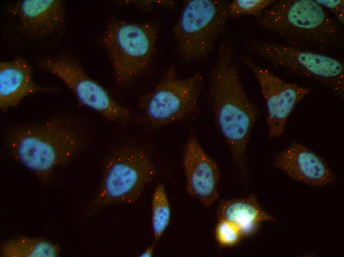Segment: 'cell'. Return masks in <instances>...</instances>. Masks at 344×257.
I'll list each match as a JSON object with an SVG mask.
<instances>
[{"label":"cell","mask_w":344,"mask_h":257,"mask_svg":"<svg viewBox=\"0 0 344 257\" xmlns=\"http://www.w3.org/2000/svg\"><path fill=\"white\" fill-rule=\"evenodd\" d=\"M231 43L223 41L209 78V93L218 129L236 165L245 169L246 150L257 108L242 86Z\"/></svg>","instance_id":"6da1fadb"},{"label":"cell","mask_w":344,"mask_h":257,"mask_svg":"<svg viewBox=\"0 0 344 257\" xmlns=\"http://www.w3.org/2000/svg\"><path fill=\"white\" fill-rule=\"evenodd\" d=\"M84 138L70 119L57 117L11 129L6 144L12 157L43 183L80 151Z\"/></svg>","instance_id":"7a4b0ae2"},{"label":"cell","mask_w":344,"mask_h":257,"mask_svg":"<svg viewBox=\"0 0 344 257\" xmlns=\"http://www.w3.org/2000/svg\"><path fill=\"white\" fill-rule=\"evenodd\" d=\"M258 22L286 44L303 48L326 47L338 38L337 23L316 0H279L264 10Z\"/></svg>","instance_id":"3957f363"},{"label":"cell","mask_w":344,"mask_h":257,"mask_svg":"<svg viewBox=\"0 0 344 257\" xmlns=\"http://www.w3.org/2000/svg\"><path fill=\"white\" fill-rule=\"evenodd\" d=\"M153 22L135 23L112 19L101 39L116 80L125 84L144 74L153 57L159 32Z\"/></svg>","instance_id":"277c9868"},{"label":"cell","mask_w":344,"mask_h":257,"mask_svg":"<svg viewBox=\"0 0 344 257\" xmlns=\"http://www.w3.org/2000/svg\"><path fill=\"white\" fill-rule=\"evenodd\" d=\"M228 3L219 0H188L183 6L173 34L180 56L199 61L213 50L229 16Z\"/></svg>","instance_id":"5b68a950"},{"label":"cell","mask_w":344,"mask_h":257,"mask_svg":"<svg viewBox=\"0 0 344 257\" xmlns=\"http://www.w3.org/2000/svg\"><path fill=\"white\" fill-rule=\"evenodd\" d=\"M203 83L200 73L182 79L173 67H170L154 89L139 100L144 119L158 127L194 116Z\"/></svg>","instance_id":"8992f818"},{"label":"cell","mask_w":344,"mask_h":257,"mask_svg":"<svg viewBox=\"0 0 344 257\" xmlns=\"http://www.w3.org/2000/svg\"><path fill=\"white\" fill-rule=\"evenodd\" d=\"M155 172L154 165L144 150L130 146L120 149L106 162L92 206L134 202Z\"/></svg>","instance_id":"52a82bcc"},{"label":"cell","mask_w":344,"mask_h":257,"mask_svg":"<svg viewBox=\"0 0 344 257\" xmlns=\"http://www.w3.org/2000/svg\"><path fill=\"white\" fill-rule=\"evenodd\" d=\"M246 45L252 53L274 66L318 81L343 98L344 66L338 58L309 48L272 42L250 40Z\"/></svg>","instance_id":"ba28073f"},{"label":"cell","mask_w":344,"mask_h":257,"mask_svg":"<svg viewBox=\"0 0 344 257\" xmlns=\"http://www.w3.org/2000/svg\"><path fill=\"white\" fill-rule=\"evenodd\" d=\"M39 64L42 69L62 81L82 105L113 122H125L131 118L130 111L116 102L73 58L48 57L41 60Z\"/></svg>","instance_id":"9c48e42d"},{"label":"cell","mask_w":344,"mask_h":257,"mask_svg":"<svg viewBox=\"0 0 344 257\" xmlns=\"http://www.w3.org/2000/svg\"><path fill=\"white\" fill-rule=\"evenodd\" d=\"M240 58L259 84L266 106L268 136L278 137L283 133L289 116L310 89L283 80L248 55L242 54Z\"/></svg>","instance_id":"30bf717a"},{"label":"cell","mask_w":344,"mask_h":257,"mask_svg":"<svg viewBox=\"0 0 344 257\" xmlns=\"http://www.w3.org/2000/svg\"><path fill=\"white\" fill-rule=\"evenodd\" d=\"M182 165L187 192L206 207H211L219 198L220 172L217 164L194 136L190 137L185 145Z\"/></svg>","instance_id":"8fae6325"},{"label":"cell","mask_w":344,"mask_h":257,"mask_svg":"<svg viewBox=\"0 0 344 257\" xmlns=\"http://www.w3.org/2000/svg\"><path fill=\"white\" fill-rule=\"evenodd\" d=\"M273 165L293 179L313 186L329 185L336 180L329 166L321 156L297 142L278 153Z\"/></svg>","instance_id":"7c38bea8"},{"label":"cell","mask_w":344,"mask_h":257,"mask_svg":"<svg viewBox=\"0 0 344 257\" xmlns=\"http://www.w3.org/2000/svg\"><path fill=\"white\" fill-rule=\"evenodd\" d=\"M20 28L31 36L43 37L64 24L66 11L60 0H24L12 4L8 9Z\"/></svg>","instance_id":"4fadbf2b"},{"label":"cell","mask_w":344,"mask_h":257,"mask_svg":"<svg viewBox=\"0 0 344 257\" xmlns=\"http://www.w3.org/2000/svg\"><path fill=\"white\" fill-rule=\"evenodd\" d=\"M55 90L36 84L32 77L31 67L24 59L0 62V108L2 111L17 106L29 95Z\"/></svg>","instance_id":"5bb4252c"},{"label":"cell","mask_w":344,"mask_h":257,"mask_svg":"<svg viewBox=\"0 0 344 257\" xmlns=\"http://www.w3.org/2000/svg\"><path fill=\"white\" fill-rule=\"evenodd\" d=\"M217 216L218 219H226L235 224L243 237L254 235L262 222L275 220L261 207L254 194L222 201L218 207Z\"/></svg>","instance_id":"9a60e30c"},{"label":"cell","mask_w":344,"mask_h":257,"mask_svg":"<svg viewBox=\"0 0 344 257\" xmlns=\"http://www.w3.org/2000/svg\"><path fill=\"white\" fill-rule=\"evenodd\" d=\"M61 252L58 244L39 237L20 236L0 245L2 257H57Z\"/></svg>","instance_id":"2e32d148"},{"label":"cell","mask_w":344,"mask_h":257,"mask_svg":"<svg viewBox=\"0 0 344 257\" xmlns=\"http://www.w3.org/2000/svg\"><path fill=\"white\" fill-rule=\"evenodd\" d=\"M151 225L154 238L158 241L168 227L171 220V208L162 184L155 188L152 200Z\"/></svg>","instance_id":"e0dca14e"},{"label":"cell","mask_w":344,"mask_h":257,"mask_svg":"<svg viewBox=\"0 0 344 257\" xmlns=\"http://www.w3.org/2000/svg\"><path fill=\"white\" fill-rule=\"evenodd\" d=\"M277 1L275 0H234L228 4L229 16L252 15L258 18L262 12Z\"/></svg>","instance_id":"ac0fdd59"},{"label":"cell","mask_w":344,"mask_h":257,"mask_svg":"<svg viewBox=\"0 0 344 257\" xmlns=\"http://www.w3.org/2000/svg\"><path fill=\"white\" fill-rule=\"evenodd\" d=\"M215 237L218 244L223 247L236 245L243 237L238 227L226 219H218L215 228Z\"/></svg>","instance_id":"d6986e66"},{"label":"cell","mask_w":344,"mask_h":257,"mask_svg":"<svg viewBox=\"0 0 344 257\" xmlns=\"http://www.w3.org/2000/svg\"><path fill=\"white\" fill-rule=\"evenodd\" d=\"M316 1L327 10H329L342 24L344 23V0H317Z\"/></svg>","instance_id":"ffe728a7"},{"label":"cell","mask_w":344,"mask_h":257,"mask_svg":"<svg viewBox=\"0 0 344 257\" xmlns=\"http://www.w3.org/2000/svg\"><path fill=\"white\" fill-rule=\"evenodd\" d=\"M154 248L153 246H150L140 255V257H150L153 254Z\"/></svg>","instance_id":"44dd1931"}]
</instances>
